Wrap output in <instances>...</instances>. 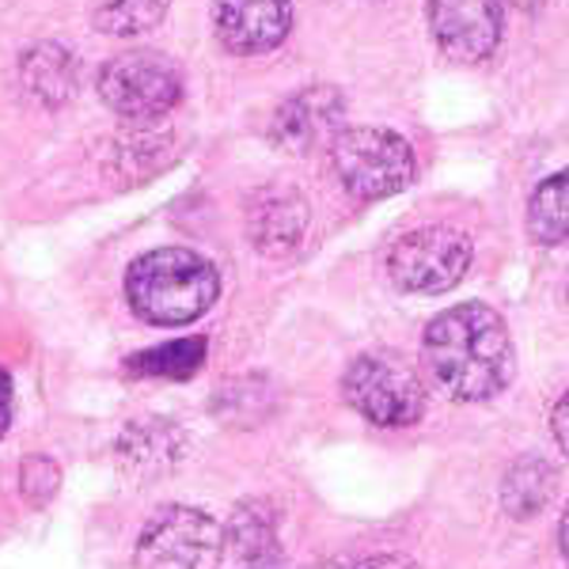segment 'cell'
I'll return each instance as SVG.
<instances>
[{"label":"cell","instance_id":"obj_1","mask_svg":"<svg viewBox=\"0 0 569 569\" xmlns=\"http://www.w3.org/2000/svg\"><path fill=\"white\" fill-rule=\"evenodd\" d=\"M421 369L429 383L456 402L501 395L517 372V353L505 319L486 305H456L437 316L421 338Z\"/></svg>","mask_w":569,"mask_h":569},{"label":"cell","instance_id":"obj_2","mask_svg":"<svg viewBox=\"0 0 569 569\" xmlns=\"http://www.w3.org/2000/svg\"><path fill=\"white\" fill-rule=\"evenodd\" d=\"M220 297V273L187 247H160L141 254L126 273V300L144 323L182 327L206 316Z\"/></svg>","mask_w":569,"mask_h":569},{"label":"cell","instance_id":"obj_3","mask_svg":"<svg viewBox=\"0 0 569 569\" xmlns=\"http://www.w3.org/2000/svg\"><path fill=\"white\" fill-rule=\"evenodd\" d=\"M330 163L335 176L361 201H380L415 182L418 160L415 149L399 133L380 130V126H350L338 130L330 141Z\"/></svg>","mask_w":569,"mask_h":569},{"label":"cell","instance_id":"obj_4","mask_svg":"<svg viewBox=\"0 0 569 569\" xmlns=\"http://www.w3.org/2000/svg\"><path fill=\"white\" fill-rule=\"evenodd\" d=\"M346 402L361 418L383 429L415 426L426 415V383L421 376L388 353H365L346 369Z\"/></svg>","mask_w":569,"mask_h":569},{"label":"cell","instance_id":"obj_5","mask_svg":"<svg viewBox=\"0 0 569 569\" xmlns=\"http://www.w3.org/2000/svg\"><path fill=\"white\" fill-rule=\"evenodd\" d=\"M99 96L126 122H156L182 99V77L163 53L130 50L99 69Z\"/></svg>","mask_w":569,"mask_h":569},{"label":"cell","instance_id":"obj_6","mask_svg":"<svg viewBox=\"0 0 569 569\" xmlns=\"http://www.w3.org/2000/svg\"><path fill=\"white\" fill-rule=\"evenodd\" d=\"M224 528L190 505H163L137 539V569H217Z\"/></svg>","mask_w":569,"mask_h":569},{"label":"cell","instance_id":"obj_7","mask_svg":"<svg viewBox=\"0 0 569 569\" xmlns=\"http://www.w3.org/2000/svg\"><path fill=\"white\" fill-rule=\"evenodd\" d=\"M471 266V240L448 224H429L407 232L388 254V273L402 292H448Z\"/></svg>","mask_w":569,"mask_h":569},{"label":"cell","instance_id":"obj_8","mask_svg":"<svg viewBox=\"0 0 569 569\" xmlns=\"http://www.w3.org/2000/svg\"><path fill=\"white\" fill-rule=\"evenodd\" d=\"M501 0H429V31L440 53L460 66H479L501 42Z\"/></svg>","mask_w":569,"mask_h":569},{"label":"cell","instance_id":"obj_9","mask_svg":"<svg viewBox=\"0 0 569 569\" xmlns=\"http://www.w3.org/2000/svg\"><path fill=\"white\" fill-rule=\"evenodd\" d=\"M213 31L220 46L240 58L270 53L289 39L292 4L289 0H217Z\"/></svg>","mask_w":569,"mask_h":569},{"label":"cell","instance_id":"obj_10","mask_svg":"<svg viewBox=\"0 0 569 569\" xmlns=\"http://www.w3.org/2000/svg\"><path fill=\"white\" fill-rule=\"evenodd\" d=\"M338 122H342V96L335 88H305L278 107L270 137L284 152H311L327 137L335 141Z\"/></svg>","mask_w":569,"mask_h":569},{"label":"cell","instance_id":"obj_11","mask_svg":"<svg viewBox=\"0 0 569 569\" xmlns=\"http://www.w3.org/2000/svg\"><path fill=\"white\" fill-rule=\"evenodd\" d=\"M308 228V206L300 201L297 190H266L251 209V240L262 254L281 259L297 251Z\"/></svg>","mask_w":569,"mask_h":569},{"label":"cell","instance_id":"obj_12","mask_svg":"<svg viewBox=\"0 0 569 569\" xmlns=\"http://www.w3.org/2000/svg\"><path fill=\"white\" fill-rule=\"evenodd\" d=\"M179 429L168 426V421H144V426L126 429L122 445H118V456H122L126 471L133 475H163L171 463L179 460L182 445H179Z\"/></svg>","mask_w":569,"mask_h":569},{"label":"cell","instance_id":"obj_13","mask_svg":"<svg viewBox=\"0 0 569 569\" xmlns=\"http://www.w3.org/2000/svg\"><path fill=\"white\" fill-rule=\"evenodd\" d=\"M528 232L547 247L569 243V171H558L536 187L528 201Z\"/></svg>","mask_w":569,"mask_h":569},{"label":"cell","instance_id":"obj_14","mask_svg":"<svg viewBox=\"0 0 569 569\" xmlns=\"http://www.w3.org/2000/svg\"><path fill=\"white\" fill-rule=\"evenodd\" d=\"M23 80L42 103L58 107L77 91V61L61 46H39L23 58Z\"/></svg>","mask_w":569,"mask_h":569},{"label":"cell","instance_id":"obj_15","mask_svg":"<svg viewBox=\"0 0 569 569\" xmlns=\"http://www.w3.org/2000/svg\"><path fill=\"white\" fill-rule=\"evenodd\" d=\"M206 365V338H179L160 350H144L126 361V372L137 380H190Z\"/></svg>","mask_w":569,"mask_h":569},{"label":"cell","instance_id":"obj_16","mask_svg":"<svg viewBox=\"0 0 569 569\" xmlns=\"http://www.w3.org/2000/svg\"><path fill=\"white\" fill-rule=\"evenodd\" d=\"M171 0H91V23L110 39H133L149 34L168 16Z\"/></svg>","mask_w":569,"mask_h":569},{"label":"cell","instance_id":"obj_17","mask_svg":"<svg viewBox=\"0 0 569 569\" xmlns=\"http://www.w3.org/2000/svg\"><path fill=\"white\" fill-rule=\"evenodd\" d=\"M232 543L240 550L243 562H270V555L278 550L273 543V528L262 520L259 505H243L232 520Z\"/></svg>","mask_w":569,"mask_h":569},{"label":"cell","instance_id":"obj_18","mask_svg":"<svg viewBox=\"0 0 569 569\" xmlns=\"http://www.w3.org/2000/svg\"><path fill=\"white\" fill-rule=\"evenodd\" d=\"M550 429H555V440H558V448L569 456V391L558 399V407H555V415H550Z\"/></svg>","mask_w":569,"mask_h":569},{"label":"cell","instance_id":"obj_19","mask_svg":"<svg viewBox=\"0 0 569 569\" xmlns=\"http://www.w3.org/2000/svg\"><path fill=\"white\" fill-rule=\"evenodd\" d=\"M350 569H418L410 558L402 555H372V558H361V562H353Z\"/></svg>","mask_w":569,"mask_h":569},{"label":"cell","instance_id":"obj_20","mask_svg":"<svg viewBox=\"0 0 569 569\" xmlns=\"http://www.w3.org/2000/svg\"><path fill=\"white\" fill-rule=\"evenodd\" d=\"M8 421H12V380H8V372L0 369V437H4Z\"/></svg>","mask_w":569,"mask_h":569},{"label":"cell","instance_id":"obj_21","mask_svg":"<svg viewBox=\"0 0 569 569\" xmlns=\"http://www.w3.org/2000/svg\"><path fill=\"white\" fill-rule=\"evenodd\" d=\"M558 547H562V555L569 558V509H566V517H562V528H558Z\"/></svg>","mask_w":569,"mask_h":569},{"label":"cell","instance_id":"obj_22","mask_svg":"<svg viewBox=\"0 0 569 569\" xmlns=\"http://www.w3.org/2000/svg\"><path fill=\"white\" fill-rule=\"evenodd\" d=\"M509 4H517V8H539L543 0H509Z\"/></svg>","mask_w":569,"mask_h":569}]
</instances>
